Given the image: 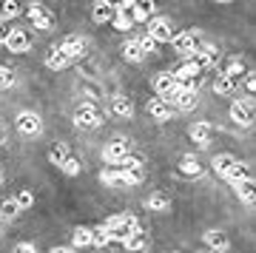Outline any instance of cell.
Segmentation results:
<instances>
[{
  "label": "cell",
  "mask_w": 256,
  "mask_h": 253,
  "mask_svg": "<svg viewBox=\"0 0 256 253\" xmlns=\"http://www.w3.org/2000/svg\"><path fill=\"white\" fill-rule=\"evenodd\" d=\"M102 228H106V230L111 234V239H117V242H126L128 236H131V230L137 228V219H134V216H111Z\"/></svg>",
  "instance_id": "1"
},
{
  "label": "cell",
  "mask_w": 256,
  "mask_h": 253,
  "mask_svg": "<svg viewBox=\"0 0 256 253\" xmlns=\"http://www.w3.org/2000/svg\"><path fill=\"white\" fill-rule=\"evenodd\" d=\"M117 174H120V185H140V182H142V176H146L142 162H140L137 156H128L126 162L117 168Z\"/></svg>",
  "instance_id": "2"
},
{
  "label": "cell",
  "mask_w": 256,
  "mask_h": 253,
  "mask_svg": "<svg viewBox=\"0 0 256 253\" xmlns=\"http://www.w3.org/2000/svg\"><path fill=\"white\" fill-rule=\"evenodd\" d=\"M102 156H106V162H111V165H122L131 156V148H128V142L126 140H111L106 148H102Z\"/></svg>",
  "instance_id": "3"
},
{
  "label": "cell",
  "mask_w": 256,
  "mask_h": 253,
  "mask_svg": "<svg viewBox=\"0 0 256 253\" xmlns=\"http://www.w3.org/2000/svg\"><path fill=\"white\" fill-rule=\"evenodd\" d=\"M148 37H151L154 43H171V37H174L171 20H168V18H154V20H148Z\"/></svg>",
  "instance_id": "4"
},
{
  "label": "cell",
  "mask_w": 256,
  "mask_h": 253,
  "mask_svg": "<svg viewBox=\"0 0 256 253\" xmlns=\"http://www.w3.org/2000/svg\"><path fill=\"white\" fill-rule=\"evenodd\" d=\"M180 88L174 80V74L171 72H162V74H156V80H154V91H156V97L165 100V102H171V97H174V91Z\"/></svg>",
  "instance_id": "5"
},
{
  "label": "cell",
  "mask_w": 256,
  "mask_h": 253,
  "mask_svg": "<svg viewBox=\"0 0 256 253\" xmlns=\"http://www.w3.org/2000/svg\"><path fill=\"white\" fill-rule=\"evenodd\" d=\"M74 122H77L80 128H97L102 122V114L94 108V106L86 102V106H80V108L74 111Z\"/></svg>",
  "instance_id": "6"
},
{
  "label": "cell",
  "mask_w": 256,
  "mask_h": 253,
  "mask_svg": "<svg viewBox=\"0 0 256 253\" xmlns=\"http://www.w3.org/2000/svg\"><path fill=\"white\" fill-rule=\"evenodd\" d=\"M18 131L26 136H34L43 131V120L37 117L34 111H20L18 114Z\"/></svg>",
  "instance_id": "7"
},
{
  "label": "cell",
  "mask_w": 256,
  "mask_h": 253,
  "mask_svg": "<svg viewBox=\"0 0 256 253\" xmlns=\"http://www.w3.org/2000/svg\"><path fill=\"white\" fill-rule=\"evenodd\" d=\"M220 57H222V52L216 48V46H210V43H205V46H196V68H210V66H216L220 63Z\"/></svg>",
  "instance_id": "8"
},
{
  "label": "cell",
  "mask_w": 256,
  "mask_h": 253,
  "mask_svg": "<svg viewBox=\"0 0 256 253\" xmlns=\"http://www.w3.org/2000/svg\"><path fill=\"white\" fill-rule=\"evenodd\" d=\"M230 120H234L236 126H250V122H254V102H250V100H236V102L230 106Z\"/></svg>",
  "instance_id": "9"
},
{
  "label": "cell",
  "mask_w": 256,
  "mask_h": 253,
  "mask_svg": "<svg viewBox=\"0 0 256 253\" xmlns=\"http://www.w3.org/2000/svg\"><path fill=\"white\" fill-rule=\"evenodd\" d=\"M174 106H171V108H180V111H191V108H196V88H182V86H180V88L174 91Z\"/></svg>",
  "instance_id": "10"
},
{
  "label": "cell",
  "mask_w": 256,
  "mask_h": 253,
  "mask_svg": "<svg viewBox=\"0 0 256 253\" xmlns=\"http://www.w3.org/2000/svg\"><path fill=\"white\" fill-rule=\"evenodd\" d=\"M171 43H174L176 54H194V52H196V46H200L194 32H180V34L171 37Z\"/></svg>",
  "instance_id": "11"
},
{
  "label": "cell",
  "mask_w": 256,
  "mask_h": 253,
  "mask_svg": "<svg viewBox=\"0 0 256 253\" xmlns=\"http://www.w3.org/2000/svg\"><path fill=\"white\" fill-rule=\"evenodd\" d=\"M3 43H6V48H9V52L23 54V52L28 48V34L23 32V28H9V34H6V40H3Z\"/></svg>",
  "instance_id": "12"
},
{
  "label": "cell",
  "mask_w": 256,
  "mask_h": 253,
  "mask_svg": "<svg viewBox=\"0 0 256 253\" xmlns=\"http://www.w3.org/2000/svg\"><path fill=\"white\" fill-rule=\"evenodd\" d=\"M57 48H60L68 60H77V57L86 54V40H82V37H77V34H72V37H66Z\"/></svg>",
  "instance_id": "13"
},
{
  "label": "cell",
  "mask_w": 256,
  "mask_h": 253,
  "mask_svg": "<svg viewBox=\"0 0 256 253\" xmlns=\"http://www.w3.org/2000/svg\"><path fill=\"white\" fill-rule=\"evenodd\" d=\"M28 20L34 23L37 28H43V32H48V28H54V14H48L43 6H28Z\"/></svg>",
  "instance_id": "14"
},
{
  "label": "cell",
  "mask_w": 256,
  "mask_h": 253,
  "mask_svg": "<svg viewBox=\"0 0 256 253\" xmlns=\"http://www.w3.org/2000/svg\"><path fill=\"white\" fill-rule=\"evenodd\" d=\"M148 114H151V120H156V122H165V120H171L174 108H171V102L154 97V100H148Z\"/></svg>",
  "instance_id": "15"
},
{
  "label": "cell",
  "mask_w": 256,
  "mask_h": 253,
  "mask_svg": "<svg viewBox=\"0 0 256 253\" xmlns=\"http://www.w3.org/2000/svg\"><path fill=\"white\" fill-rule=\"evenodd\" d=\"M205 239V244L210 248V253H222V250H228V236L225 234H220V230H208V234L202 236Z\"/></svg>",
  "instance_id": "16"
},
{
  "label": "cell",
  "mask_w": 256,
  "mask_h": 253,
  "mask_svg": "<svg viewBox=\"0 0 256 253\" xmlns=\"http://www.w3.org/2000/svg\"><path fill=\"white\" fill-rule=\"evenodd\" d=\"M236 162H239V160H236L234 154H216L214 160H210V168H214V171L220 174V176H225V174H228Z\"/></svg>",
  "instance_id": "17"
},
{
  "label": "cell",
  "mask_w": 256,
  "mask_h": 253,
  "mask_svg": "<svg viewBox=\"0 0 256 253\" xmlns=\"http://www.w3.org/2000/svg\"><path fill=\"white\" fill-rule=\"evenodd\" d=\"M191 140L200 145V148H205V145L210 142V126L208 122H194L191 126Z\"/></svg>",
  "instance_id": "18"
},
{
  "label": "cell",
  "mask_w": 256,
  "mask_h": 253,
  "mask_svg": "<svg viewBox=\"0 0 256 253\" xmlns=\"http://www.w3.org/2000/svg\"><path fill=\"white\" fill-rule=\"evenodd\" d=\"M72 63V60H68V57L63 54V52H60V48H48V54H46V66L48 68H52V72H60V68H66V66Z\"/></svg>",
  "instance_id": "19"
},
{
  "label": "cell",
  "mask_w": 256,
  "mask_h": 253,
  "mask_svg": "<svg viewBox=\"0 0 256 253\" xmlns=\"http://www.w3.org/2000/svg\"><path fill=\"white\" fill-rule=\"evenodd\" d=\"M126 250H146V244H148V239H146V234H142V228H134V230H131V236H128L126 242Z\"/></svg>",
  "instance_id": "20"
},
{
  "label": "cell",
  "mask_w": 256,
  "mask_h": 253,
  "mask_svg": "<svg viewBox=\"0 0 256 253\" xmlns=\"http://www.w3.org/2000/svg\"><path fill=\"white\" fill-rule=\"evenodd\" d=\"M146 205H148V210H168L171 208V196L162 194V190H156V194H151L146 199Z\"/></svg>",
  "instance_id": "21"
},
{
  "label": "cell",
  "mask_w": 256,
  "mask_h": 253,
  "mask_svg": "<svg viewBox=\"0 0 256 253\" xmlns=\"http://www.w3.org/2000/svg\"><path fill=\"white\" fill-rule=\"evenodd\" d=\"M94 20L97 23H106V20H114V3H106V0H100V3H94Z\"/></svg>",
  "instance_id": "22"
},
{
  "label": "cell",
  "mask_w": 256,
  "mask_h": 253,
  "mask_svg": "<svg viewBox=\"0 0 256 253\" xmlns=\"http://www.w3.org/2000/svg\"><path fill=\"white\" fill-rule=\"evenodd\" d=\"M111 108H114L117 117H131V114H134V102L128 97H114L111 100Z\"/></svg>",
  "instance_id": "23"
},
{
  "label": "cell",
  "mask_w": 256,
  "mask_h": 253,
  "mask_svg": "<svg viewBox=\"0 0 256 253\" xmlns=\"http://www.w3.org/2000/svg\"><path fill=\"white\" fill-rule=\"evenodd\" d=\"M222 180H228L230 185L236 188V185H242V182H245V180H250V176H248L245 165H242V162H236V165H234V168H230L228 174H225V176H222Z\"/></svg>",
  "instance_id": "24"
},
{
  "label": "cell",
  "mask_w": 256,
  "mask_h": 253,
  "mask_svg": "<svg viewBox=\"0 0 256 253\" xmlns=\"http://www.w3.org/2000/svg\"><path fill=\"white\" fill-rule=\"evenodd\" d=\"M180 171L185 174V176H200L202 174V165H200V160L196 156H182V162H180Z\"/></svg>",
  "instance_id": "25"
},
{
  "label": "cell",
  "mask_w": 256,
  "mask_h": 253,
  "mask_svg": "<svg viewBox=\"0 0 256 253\" xmlns=\"http://www.w3.org/2000/svg\"><path fill=\"white\" fill-rule=\"evenodd\" d=\"M151 12H154V3H134L131 12H128V18H131V23H134V20H148Z\"/></svg>",
  "instance_id": "26"
},
{
  "label": "cell",
  "mask_w": 256,
  "mask_h": 253,
  "mask_svg": "<svg viewBox=\"0 0 256 253\" xmlns=\"http://www.w3.org/2000/svg\"><path fill=\"white\" fill-rule=\"evenodd\" d=\"M122 57H126L128 63H140V60H142V48H140V43L137 40H128L126 46H122Z\"/></svg>",
  "instance_id": "27"
},
{
  "label": "cell",
  "mask_w": 256,
  "mask_h": 253,
  "mask_svg": "<svg viewBox=\"0 0 256 253\" xmlns=\"http://www.w3.org/2000/svg\"><path fill=\"white\" fill-rule=\"evenodd\" d=\"M18 214H20V208H18L14 199H6L0 205V222H12V219H18Z\"/></svg>",
  "instance_id": "28"
},
{
  "label": "cell",
  "mask_w": 256,
  "mask_h": 253,
  "mask_svg": "<svg viewBox=\"0 0 256 253\" xmlns=\"http://www.w3.org/2000/svg\"><path fill=\"white\" fill-rule=\"evenodd\" d=\"M72 242H74V248H88L92 244V228H77Z\"/></svg>",
  "instance_id": "29"
},
{
  "label": "cell",
  "mask_w": 256,
  "mask_h": 253,
  "mask_svg": "<svg viewBox=\"0 0 256 253\" xmlns=\"http://www.w3.org/2000/svg\"><path fill=\"white\" fill-rule=\"evenodd\" d=\"M236 194H239V199H242V202L254 205V182H250V180H245L242 185H236Z\"/></svg>",
  "instance_id": "30"
},
{
  "label": "cell",
  "mask_w": 256,
  "mask_h": 253,
  "mask_svg": "<svg viewBox=\"0 0 256 253\" xmlns=\"http://www.w3.org/2000/svg\"><path fill=\"white\" fill-rule=\"evenodd\" d=\"M48 160H52L54 165H63L66 160H68V148H66L63 142H60V145H54V148L48 151Z\"/></svg>",
  "instance_id": "31"
},
{
  "label": "cell",
  "mask_w": 256,
  "mask_h": 253,
  "mask_svg": "<svg viewBox=\"0 0 256 253\" xmlns=\"http://www.w3.org/2000/svg\"><path fill=\"white\" fill-rule=\"evenodd\" d=\"M214 91H216V94H230V91H234V80H228L225 74H220V77L214 80Z\"/></svg>",
  "instance_id": "32"
},
{
  "label": "cell",
  "mask_w": 256,
  "mask_h": 253,
  "mask_svg": "<svg viewBox=\"0 0 256 253\" xmlns=\"http://www.w3.org/2000/svg\"><path fill=\"white\" fill-rule=\"evenodd\" d=\"M108 242H111V234L106 230V228H97V230H92V244H97V248H106Z\"/></svg>",
  "instance_id": "33"
},
{
  "label": "cell",
  "mask_w": 256,
  "mask_h": 253,
  "mask_svg": "<svg viewBox=\"0 0 256 253\" xmlns=\"http://www.w3.org/2000/svg\"><path fill=\"white\" fill-rule=\"evenodd\" d=\"M14 80H18V77H14V72H12L9 66H0V88H12Z\"/></svg>",
  "instance_id": "34"
},
{
  "label": "cell",
  "mask_w": 256,
  "mask_h": 253,
  "mask_svg": "<svg viewBox=\"0 0 256 253\" xmlns=\"http://www.w3.org/2000/svg\"><path fill=\"white\" fill-rule=\"evenodd\" d=\"M14 202H18L20 210H28L32 205H34V196H32V190H20L18 196H14Z\"/></svg>",
  "instance_id": "35"
},
{
  "label": "cell",
  "mask_w": 256,
  "mask_h": 253,
  "mask_svg": "<svg viewBox=\"0 0 256 253\" xmlns=\"http://www.w3.org/2000/svg\"><path fill=\"white\" fill-rule=\"evenodd\" d=\"M242 72H245V66H242V60H230V63H228V68H225L222 74H225L228 80H236V77H239Z\"/></svg>",
  "instance_id": "36"
},
{
  "label": "cell",
  "mask_w": 256,
  "mask_h": 253,
  "mask_svg": "<svg viewBox=\"0 0 256 253\" xmlns=\"http://www.w3.org/2000/svg\"><path fill=\"white\" fill-rule=\"evenodd\" d=\"M60 171H63L66 176H77V174H80V162H77L74 156H68V160H66V162L60 165Z\"/></svg>",
  "instance_id": "37"
},
{
  "label": "cell",
  "mask_w": 256,
  "mask_h": 253,
  "mask_svg": "<svg viewBox=\"0 0 256 253\" xmlns=\"http://www.w3.org/2000/svg\"><path fill=\"white\" fill-rule=\"evenodd\" d=\"M114 26H117V32H128L134 23H131V18H128V14H114Z\"/></svg>",
  "instance_id": "38"
},
{
  "label": "cell",
  "mask_w": 256,
  "mask_h": 253,
  "mask_svg": "<svg viewBox=\"0 0 256 253\" xmlns=\"http://www.w3.org/2000/svg\"><path fill=\"white\" fill-rule=\"evenodd\" d=\"M18 14H20V6L14 0H6L3 3V18H18Z\"/></svg>",
  "instance_id": "39"
},
{
  "label": "cell",
  "mask_w": 256,
  "mask_h": 253,
  "mask_svg": "<svg viewBox=\"0 0 256 253\" xmlns=\"http://www.w3.org/2000/svg\"><path fill=\"white\" fill-rule=\"evenodd\" d=\"M137 43H140V48H142V54H154V52H156V43L148 34L142 37V40H137Z\"/></svg>",
  "instance_id": "40"
},
{
  "label": "cell",
  "mask_w": 256,
  "mask_h": 253,
  "mask_svg": "<svg viewBox=\"0 0 256 253\" xmlns=\"http://www.w3.org/2000/svg\"><path fill=\"white\" fill-rule=\"evenodd\" d=\"M100 180L106 182V185H120V174H117V168H114V171H102V174H100Z\"/></svg>",
  "instance_id": "41"
},
{
  "label": "cell",
  "mask_w": 256,
  "mask_h": 253,
  "mask_svg": "<svg viewBox=\"0 0 256 253\" xmlns=\"http://www.w3.org/2000/svg\"><path fill=\"white\" fill-rule=\"evenodd\" d=\"M14 253H37V248L32 242H20L18 248H14Z\"/></svg>",
  "instance_id": "42"
},
{
  "label": "cell",
  "mask_w": 256,
  "mask_h": 253,
  "mask_svg": "<svg viewBox=\"0 0 256 253\" xmlns=\"http://www.w3.org/2000/svg\"><path fill=\"white\" fill-rule=\"evenodd\" d=\"M245 86H248V91H254V88H256V80H254V77H248Z\"/></svg>",
  "instance_id": "43"
},
{
  "label": "cell",
  "mask_w": 256,
  "mask_h": 253,
  "mask_svg": "<svg viewBox=\"0 0 256 253\" xmlns=\"http://www.w3.org/2000/svg\"><path fill=\"white\" fill-rule=\"evenodd\" d=\"M52 253H74V250H72V248H54Z\"/></svg>",
  "instance_id": "44"
},
{
  "label": "cell",
  "mask_w": 256,
  "mask_h": 253,
  "mask_svg": "<svg viewBox=\"0 0 256 253\" xmlns=\"http://www.w3.org/2000/svg\"><path fill=\"white\" fill-rule=\"evenodd\" d=\"M6 34H9V28H3V23H0V40H6Z\"/></svg>",
  "instance_id": "45"
},
{
  "label": "cell",
  "mask_w": 256,
  "mask_h": 253,
  "mask_svg": "<svg viewBox=\"0 0 256 253\" xmlns=\"http://www.w3.org/2000/svg\"><path fill=\"white\" fill-rule=\"evenodd\" d=\"M0 142H3V126H0Z\"/></svg>",
  "instance_id": "46"
},
{
  "label": "cell",
  "mask_w": 256,
  "mask_h": 253,
  "mask_svg": "<svg viewBox=\"0 0 256 253\" xmlns=\"http://www.w3.org/2000/svg\"><path fill=\"white\" fill-rule=\"evenodd\" d=\"M0 182H3V171H0Z\"/></svg>",
  "instance_id": "47"
}]
</instances>
